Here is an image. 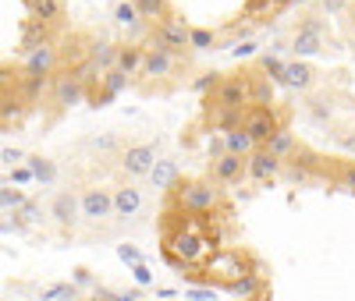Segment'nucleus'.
Instances as JSON below:
<instances>
[{"label": "nucleus", "instance_id": "obj_1", "mask_svg": "<svg viewBox=\"0 0 355 301\" xmlns=\"http://www.w3.org/2000/svg\"><path fill=\"white\" fill-rule=\"evenodd\" d=\"M164 255L171 266H206L217 255V230L214 217H189V213H167L164 220Z\"/></svg>", "mask_w": 355, "mask_h": 301}, {"label": "nucleus", "instance_id": "obj_2", "mask_svg": "<svg viewBox=\"0 0 355 301\" xmlns=\"http://www.w3.org/2000/svg\"><path fill=\"white\" fill-rule=\"evenodd\" d=\"M171 209L189 217H214L224 209V195L214 177H185L171 188Z\"/></svg>", "mask_w": 355, "mask_h": 301}, {"label": "nucleus", "instance_id": "obj_3", "mask_svg": "<svg viewBox=\"0 0 355 301\" xmlns=\"http://www.w3.org/2000/svg\"><path fill=\"white\" fill-rule=\"evenodd\" d=\"M252 107V71H231L220 75L217 85L206 93V113L224 117V113H245Z\"/></svg>", "mask_w": 355, "mask_h": 301}, {"label": "nucleus", "instance_id": "obj_4", "mask_svg": "<svg viewBox=\"0 0 355 301\" xmlns=\"http://www.w3.org/2000/svg\"><path fill=\"white\" fill-rule=\"evenodd\" d=\"M189 33L192 25L178 15V11H167L160 21H153V33H150V46H160L174 57H185L192 46H189Z\"/></svg>", "mask_w": 355, "mask_h": 301}, {"label": "nucleus", "instance_id": "obj_5", "mask_svg": "<svg viewBox=\"0 0 355 301\" xmlns=\"http://www.w3.org/2000/svg\"><path fill=\"white\" fill-rule=\"evenodd\" d=\"M242 128L249 131V138L256 142V149H263L284 125H281V117H277L274 107H249V110L242 113Z\"/></svg>", "mask_w": 355, "mask_h": 301}, {"label": "nucleus", "instance_id": "obj_6", "mask_svg": "<svg viewBox=\"0 0 355 301\" xmlns=\"http://www.w3.org/2000/svg\"><path fill=\"white\" fill-rule=\"evenodd\" d=\"M242 273H249V266H245V252H217L210 262H206V277L202 280H210V284H224L231 291V284L239 280Z\"/></svg>", "mask_w": 355, "mask_h": 301}, {"label": "nucleus", "instance_id": "obj_7", "mask_svg": "<svg viewBox=\"0 0 355 301\" xmlns=\"http://www.w3.org/2000/svg\"><path fill=\"white\" fill-rule=\"evenodd\" d=\"M284 160H277L270 149H252L245 156V177H252L259 188H274V181L281 177Z\"/></svg>", "mask_w": 355, "mask_h": 301}, {"label": "nucleus", "instance_id": "obj_8", "mask_svg": "<svg viewBox=\"0 0 355 301\" xmlns=\"http://www.w3.org/2000/svg\"><path fill=\"white\" fill-rule=\"evenodd\" d=\"M157 163V149L150 142H135V145H125V153H121V170L128 177H150Z\"/></svg>", "mask_w": 355, "mask_h": 301}, {"label": "nucleus", "instance_id": "obj_9", "mask_svg": "<svg viewBox=\"0 0 355 301\" xmlns=\"http://www.w3.org/2000/svg\"><path fill=\"white\" fill-rule=\"evenodd\" d=\"M78 202H82V217L93 224H103L107 217H114V192L107 188H85Z\"/></svg>", "mask_w": 355, "mask_h": 301}, {"label": "nucleus", "instance_id": "obj_10", "mask_svg": "<svg viewBox=\"0 0 355 301\" xmlns=\"http://www.w3.org/2000/svg\"><path fill=\"white\" fill-rule=\"evenodd\" d=\"M178 64H182V57H174L160 46H146V57H142V78H171L178 71Z\"/></svg>", "mask_w": 355, "mask_h": 301}, {"label": "nucleus", "instance_id": "obj_11", "mask_svg": "<svg viewBox=\"0 0 355 301\" xmlns=\"http://www.w3.org/2000/svg\"><path fill=\"white\" fill-rule=\"evenodd\" d=\"M210 177L217 185H239L245 177V156H234V153H224L217 160H210Z\"/></svg>", "mask_w": 355, "mask_h": 301}, {"label": "nucleus", "instance_id": "obj_12", "mask_svg": "<svg viewBox=\"0 0 355 301\" xmlns=\"http://www.w3.org/2000/svg\"><path fill=\"white\" fill-rule=\"evenodd\" d=\"M82 100H85V78L78 71H68V75L57 78V85H53V103L57 107H75Z\"/></svg>", "mask_w": 355, "mask_h": 301}, {"label": "nucleus", "instance_id": "obj_13", "mask_svg": "<svg viewBox=\"0 0 355 301\" xmlns=\"http://www.w3.org/2000/svg\"><path fill=\"white\" fill-rule=\"evenodd\" d=\"M50 217L61 224V227H75V224L82 220V202H78V195H71V192H57L53 202H50Z\"/></svg>", "mask_w": 355, "mask_h": 301}, {"label": "nucleus", "instance_id": "obj_14", "mask_svg": "<svg viewBox=\"0 0 355 301\" xmlns=\"http://www.w3.org/2000/svg\"><path fill=\"white\" fill-rule=\"evenodd\" d=\"M277 82L288 85V89H299V93H309L313 82H316V71L306 64V60H288V64L281 68V75H277Z\"/></svg>", "mask_w": 355, "mask_h": 301}, {"label": "nucleus", "instance_id": "obj_15", "mask_svg": "<svg viewBox=\"0 0 355 301\" xmlns=\"http://www.w3.org/2000/svg\"><path fill=\"white\" fill-rule=\"evenodd\" d=\"M139 209H142V188H135V185L114 188V217H117V220L139 217Z\"/></svg>", "mask_w": 355, "mask_h": 301}, {"label": "nucleus", "instance_id": "obj_16", "mask_svg": "<svg viewBox=\"0 0 355 301\" xmlns=\"http://www.w3.org/2000/svg\"><path fill=\"white\" fill-rule=\"evenodd\" d=\"M117 64V43H93L89 46V71H114Z\"/></svg>", "mask_w": 355, "mask_h": 301}, {"label": "nucleus", "instance_id": "obj_17", "mask_svg": "<svg viewBox=\"0 0 355 301\" xmlns=\"http://www.w3.org/2000/svg\"><path fill=\"white\" fill-rule=\"evenodd\" d=\"M142 57H146V46L139 43H128V46H117V71L121 75H139L142 71Z\"/></svg>", "mask_w": 355, "mask_h": 301}, {"label": "nucleus", "instance_id": "obj_18", "mask_svg": "<svg viewBox=\"0 0 355 301\" xmlns=\"http://www.w3.org/2000/svg\"><path fill=\"white\" fill-rule=\"evenodd\" d=\"M259 291H266V273L256 266V269H249V273H242L239 280L231 284V294H239L242 301L245 298H252V294H259Z\"/></svg>", "mask_w": 355, "mask_h": 301}, {"label": "nucleus", "instance_id": "obj_19", "mask_svg": "<svg viewBox=\"0 0 355 301\" xmlns=\"http://www.w3.org/2000/svg\"><path fill=\"white\" fill-rule=\"evenodd\" d=\"M53 46L46 43V46H36L33 53H28V64H25V75H36V78H46L50 71H53Z\"/></svg>", "mask_w": 355, "mask_h": 301}, {"label": "nucleus", "instance_id": "obj_20", "mask_svg": "<svg viewBox=\"0 0 355 301\" xmlns=\"http://www.w3.org/2000/svg\"><path fill=\"white\" fill-rule=\"evenodd\" d=\"M291 50H295V57H309V53H320V50H323V36H320V33H306V28H295Z\"/></svg>", "mask_w": 355, "mask_h": 301}, {"label": "nucleus", "instance_id": "obj_21", "mask_svg": "<svg viewBox=\"0 0 355 301\" xmlns=\"http://www.w3.org/2000/svg\"><path fill=\"white\" fill-rule=\"evenodd\" d=\"M224 149H227V153H234V156H249L252 149H256V142L249 138L245 128H231V131H224Z\"/></svg>", "mask_w": 355, "mask_h": 301}, {"label": "nucleus", "instance_id": "obj_22", "mask_svg": "<svg viewBox=\"0 0 355 301\" xmlns=\"http://www.w3.org/2000/svg\"><path fill=\"white\" fill-rule=\"evenodd\" d=\"M150 181H153V185L157 188H174L178 185V167H174V160H157L153 163V170H150Z\"/></svg>", "mask_w": 355, "mask_h": 301}, {"label": "nucleus", "instance_id": "obj_23", "mask_svg": "<svg viewBox=\"0 0 355 301\" xmlns=\"http://www.w3.org/2000/svg\"><path fill=\"white\" fill-rule=\"evenodd\" d=\"M263 149H270V153H274L277 160H288V156L295 153V149H299V142H295V135H291L288 128H281V131H277L270 142H266Z\"/></svg>", "mask_w": 355, "mask_h": 301}, {"label": "nucleus", "instance_id": "obj_24", "mask_svg": "<svg viewBox=\"0 0 355 301\" xmlns=\"http://www.w3.org/2000/svg\"><path fill=\"white\" fill-rule=\"evenodd\" d=\"M306 113H309V120H316V125H327V120L334 117V107L323 100V96H306Z\"/></svg>", "mask_w": 355, "mask_h": 301}, {"label": "nucleus", "instance_id": "obj_25", "mask_svg": "<svg viewBox=\"0 0 355 301\" xmlns=\"http://www.w3.org/2000/svg\"><path fill=\"white\" fill-rule=\"evenodd\" d=\"M135 4V11H139V18H146V21H160L171 8H167V0H132Z\"/></svg>", "mask_w": 355, "mask_h": 301}, {"label": "nucleus", "instance_id": "obj_26", "mask_svg": "<svg viewBox=\"0 0 355 301\" xmlns=\"http://www.w3.org/2000/svg\"><path fill=\"white\" fill-rule=\"evenodd\" d=\"M252 107H274V93H270V82L263 75L252 71Z\"/></svg>", "mask_w": 355, "mask_h": 301}, {"label": "nucleus", "instance_id": "obj_27", "mask_svg": "<svg viewBox=\"0 0 355 301\" xmlns=\"http://www.w3.org/2000/svg\"><path fill=\"white\" fill-rule=\"evenodd\" d=\"M25 160H28V170H33V177H36V181H43V185H53L57 170H53V163H50V160H43V156H25Z\"/></svg>", "mask_w": 355, "mask_h": 301}, {"label": "nucleus", "instance_id": "obj_28", "mask_svg": "<svg viewBox=\"0 0 355 301\" xmlns=\"http://www.w3.org/2000/svg\"><path fill=\"white\" fill-rule=\"evenodd\" d=\"M100 78H103V96H100V107H103V103H107L114 93H121V89H125L128 75H121V71L114 68V71H107V75H100Z\"/></svg>", "mask_w": 355, "mask_h": 301}, {"label": "nucleus", "instance_id": "obj_29", "mask_svg": "<svg viewBox=\"0 0 355 301\" xmlns=\"http://www.w3.org/2000/svg\"><path fill=\"white\" fill-rule=\"evenodd\" d=\"M189 46H192V50H214V46H217V33L192 25V33H189Z\"/></svg>", "mask_w": 355, "mask_h": 301}, {"label": "nucleus", "instance_id": "obj_30", "mask_svg": "<svg viewBox=\"0 0 355 301\" xmlns=\"http://www.w3.org/2000/svg\"><path fill=\"white\" fill-rule=\"evenodd\" d=\"M33 18L43 21V25L57 21V18H61V0H40V4L33 8Z\"/></svg>", "mask_w": 355, "mask_h": 301}, {"label": "nucleus", "instance_id": "obj_31", "mask_svg": "<svg viewBox=\"0 0 355 301\" xmlns=\"http://www.w3.org/2000/svg\"><path fill=\"white\" fill-rule=\"evenodd\" d=\"M25 206V195L18 188H0V209H18Z\"/></svg>", "mask_w": 355, "mask_h": 301}, {"label": "nucleus", "instance_id": "obj_32", "mask_svg": "<svg viewBox=\"0 0 355 301\" xmlns=\"http://www.w3.org/2000/svg\"><path fill=\"white\" fill-rule=\"evenodd\" d=\"M21 117V100H4V103H0V120H4V125H8V120H18Z\"/></svg>", "mask_w": 355, "mask_h": 301}, {"label": "nucleus", "instance_id": "obj_33", "mask_svg": "<svg viewBox=\"0 0 355 301\" xmlns=\"http://www.w3.org/2000/svg\"><path fill=\"white\" fill-rule=\"evenodd\" d=\"M114 18L121 21V25H135L139 21V11H135V4H117L114 8Z\"/></svg>", "mask_w": 355, "mask_h": 301}, {"label": "nucleus", "instance_id": "obj_34", "mask_svg": "<svg viewBox=\"0 0 355 301\" xmlns=\"http://www.w3.org/2000/svg\"><path fill=\"white\" fill-rule=\"evenodd\" d=\"M53 298H75V287H68V284H57V287L43 291V301H53Z\"/></svg>", "mask_w": 355, "mask_h": 301}, {"label": "nucleus", "instance_id": "obj_35", "mask_svg": "<svg viewBox=\"0 0 355 301\" xmlns=\"http://www.w3.org/2000/svg\"><path fill=\"white\" fill-rule=\"evenodd\" d=\"M28 181H33L28 167H11V185H28Z\"/></svg>", "mask_w": 355, "mask_h": 301}, {"label": "nucleus", "instance_id": "obj_36", "mask_svg": "<svg viewBox=\"0 0 355 301\" xmlns=\"http://www.w3.org/2000/svg\"><path fill=\"white\" fill-rule=\"evenodd\" d=\"M217 78H220L217 71H206V78H199V82H196V93H206V89H214V85H217Z\"/></svg>", "mask_w": 355, "mask_h": 301}, {"label": "nucleus", "instance_id": "obj_37", "mask_svg": "<svg viewBox=\"0 0 355 301\" xmlns=\"http://www.w3.org/2000/svg\"><path fill=\"white\" fill-rule=\"evenodd\" d=\"M0 160H4L8 167H15V163L25 160V153H21V149H4V153H0Z\"/></svg>", "mask_w": 355, "mask_h": 301}, {"label": "nucleus", "instance_id": "obj_38", "mask_svg": "<svg viewBox=\"0 0 355 301\" xmlns=\"http://www.w3.org/2000/svg\"><path fill=\"white\" fill-rule=\"evenodd\" d=\"M117 252H121V259H125V262H142L139 248H128V245H121V248H117Z\"/></svg>", "mask_w": 355, "mask_h": 301}, {"label": "nucleus", "instance_id": "obj_39", "mask_svg": "<svg viewBox=\"0 0 355 301\" xmlns=\"http://www.w3.org/2000/svg\"><path fill=\"white\" fill-rule=\"evenodd\" d=\"M135 280H139V284H150V280H153V273H150V269H146L142 262H135Z\"/></svg>", "mask_w": 355, "mask_h": 301}, {"label": "nucleus", "instance_id": "obj_40", "mask_svg": "<svg viewBox=\"0 0 355 301\" xmlns=\"http://www.w3.org/2000/svg\"><path fill=\"white\" fill-rule=\"evenodd\" d=\"M93 145L96 149H117V138L114 135H103V138H93Z\"/></svg>", "mask_w": 355, "mask_h": 301}, {"label": "nucleus", "instance_id": "obj_41", "mask_svg": "<svg viewBox=\"0 0 355 301\" xmlns=\"http://www.w3.org/2000/svg\"><path fill=\"white\" fill-rule=\"evenodd\" d=\"M93 277H89V269H75V284H89Z\"/></svg>", "mask_w": 355, "mask_h": 301}, {"label": "nucleus", "instance_id": "obj_42", "mask_svg": "<svg viewBox=\"0 0 355 301\" xmlns=\"http://www.w3.org/2000/svg\"><path fill=\"white\" fill-rule=\"evenodd\" d=\"M245 301H270V294H266V291H259V294H252V298H245Z\"/></svg>", "mask_w": 355, "mask_h": 301}, {"label": "nucleus", "instance_id": "obj_43", "mask_svg": "<svg viewBox=\"0 0 355 301\" xmlns=\"http://www.w3.org/2000/svg\"><path fill=\"white\" fill-rule=\"evenodd\" d=\"M96 301H117L114 294H107V291H96Z\"/></svg>", "mask_w": 355, "mask_h": 301}, {"label": "nucleus", "instance_id": "obj_44", "mask_svg": "<svg viewBox=\"0 0 355 301\" xmlns=\"http://www.w3.org/2000/svg\"><path fill=\"white\" fill-rule=\"evenodd\" d=\"M21 4H25V8H28V11H33V8H36V4H40V0H21Z\"/></svg>", "mask_w": 355, "mask_h": 301}]
</instances>
